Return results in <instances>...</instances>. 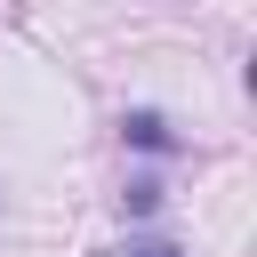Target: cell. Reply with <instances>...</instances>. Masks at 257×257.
<instances>
[{
    "mask_svg": "<svg viewBox=\"0 0 257 257\" xmlns=\"http://www.w3.org/2000/svg\"><path fill=\"white\" fill-rule=\"evenodd\" d=\"M128 137H137V145H169V128H161L153 112H137V120H128Z\"/></svg>",
    "mask_w": 257,
    "mask_h": 257,
    "instance_id": "1",
    "label": "cell"
},
{
    "mask_svg": "<svg viewBox=\"0 0 257 257\" xmlns=\"http://www.w3.org/2000/svg\"><path fill=\"white\" fill-rule=\"evenodd\" d=\"M128 257H177V249H169V241H137Z\"/></svg>",
    "mask_w": 257,
    "mask_h": 257,
    "instance_id": "2",
    "label": "cell"
}]
</instances>
